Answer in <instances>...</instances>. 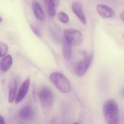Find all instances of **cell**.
<instances>
[{"instance_id": "1", "label": "cell", "mask_w": 124, "mask_h": 124, "mask_svg": "<svg viewBox=\"0 0 124 124\" xmlns=\"http://www.w3.org/2000/svg\"><path fill=\"white\" fill-rule=\"evenodd\" d=\"M103 114L107 124H118L119 111L117 103L113 99H108L103 105Z\"/></svg>"}, {"instance_id": "2", "label": "cell", "mask_w": 124, "mask_h": 124, "mask_svg": "<svg viewBox=\"0 0 124 124\" xmlns=\"http://www.w3.org/2000/svg\"><path fill=\"white\" fill-rule=\"evenodd\" d=\"M50 80L54 87L61 93H67L71 91V87L67 78L60 72H53L49 75Z\"/></svg>"}, {"instance_id": "3", "label": "cell", "mask_w": 124, "mask_h": 124, "mask_svg": "<svg viewBox=\"0 0 124 124\" xmlns=\"http://www.w3.org/2000/svg\"><path fill=\"white\" fill-rule=\"evenodd\" d=\"M38 99L41 105L45 108H49L54 102V94L50 88L43 87L38 92Z\"/></svg>"}, {"instance_id": "4", "label": "cell", "mask_w": 124, "mask_h": 124, "mask_svg": "<svg viewBox=\"0 0 124 124\" xmlns=\"http://www.w3.org/2000/svg\"><path fill=\"white\" fill-rule=\"evenodd\" d=\"M64 39L73 46H79L82 42L83 36L79 30L75 29H67L64 30Z\"/></svg>"}, {"instance_id": "5", "label": "cell", "mask_w": 124, "mask_h": 124, "mask_svg": "<svg viewBox=\"0 0 124 124\" xmlns=\"http://www.w3.org/2000/svg\"><path fill=\"white\" fill-rule=\"evenodd\" d=\"M92 59H93V54H90L89 55L85 57L83 59L79 61L76 63L75 67V73L76 75L78 77H81L84 76L87 70L91 65Z\"/></svg>"}, {"instance_id": "6", "label": "cell", "mask_w": 124, "mask_h": 124, "mask_svg": "<svg viewBox=\"0 0 124 124\" xmlns=\"http://www.w3.org/2000/svg\"><path fill=\"white\" fill-rule=\"evenodd\" d=\"M30 80L29 78L26 79L23 84L21 85L20 88H19V90L18 92V94H17L16 98L15 99V103L16 104H19V102L22 101L23 99L25 98L27 94L28 93L29 88H30Z\"/></svg>"}, {"instance_id": "7", "label": "cell", "mask_w": 124, "mask_h": 124, "mask_svg": "<svg viewBox=\"0 0 124 124\" xmlns=\"http://www.w3.org/2000/svg\"><path fill=\"white\" fill-rule=\"evenodd\" d=\"M96 11L101 17L105 19L111 18L115 15L113 10L105 4H98L96 6Z\"/></svg>"}, {"instance_id": "8", "label": "cell", "mask_w": 124, "mask_h": 124, "mask_svg": "<svg viewBox=\"0 0 124 124\" xmlns=\"http://www.w3.org/2000/svg\"><path fill=\"white\" fill-rule=\"evenodd\" d=\"M71 9L75 15L79 19L80 21L83 24L85 25L87 23V19H86L85 15L84 12L82 5L79 2H74L71 6Z\"/></svg>"}, {"instance_id": "9", "label": "cell", "mask_w": 124, "mask_h": 124, "mask_svg": "<svg viewBox=\"0 0 124 124\" xmlns=\"http://www.w3.org/2000/svg\"><path fill=\"white\" fill-rule=\"evenodd\" d=\"M17 81L15 79H12L9 83V91H8V102L9 103H12L15 101L17 96Z\"/></svg>"}, {"instance_id": "10", "label": "cell", "mask_w": 124, "mask_h": 124, "mask_svg": "<svg viewBox=\"0 0 124 124\" xmlns=\"http://www.w3.org/2000/svg\"><path fill=\"white\" fill-rule=\"evenodd\" d=\"M12 64H13V59L12 56L7 54L6 56L2 58L0 62L1 70L2 72H6L10 69Z\"/></svg>"}, {"instance_id": "11", "label": "cell", "mask_w": 124, "mask_h": 124, "mask_svg": "<svg viewBox=\"0 0 124 124\" xmlns=\"http://www.w3.org/2000/svg\"><path fill=\"white\" fill-rule=\"evenodd\" d=\"M32 8L35 17L39 21H43L45 19V13L41 5L36 1L32 3Z\"/></svg>"}, {"instance_id": "12", "label": "cell", "mask_w": 124, "mask_h": 124, "mask_svg": "<svg viewBox=\"0 0 124 124\" xmlns=\"http://www.w3.org/2000/svg\"><path fill=\"white\" fill-rule=\"evenodd\" d=\"M33 116V110L29 106H25L20 109L18 112V117L22 120H29Z\"/></svg>"}, {"instance_id": "13", "label": "cell", "mask_w": 124, "mask_h": 124, "mask_svg": "<svg viewBox=\"0 0 124 124\" xmlns=\"http://www.w3.org/2000/svg\"><path fill=\"white\" fill-rule=\"evenodd\" d=\"M72 46L71 44L64 38L62 42V54L65 59H70L71 58L72 55Z\"/></svg>"}, {"instance_id": "14", "label": "cell", "mask_w": 124, "mask_h": 124, "mask_svg": "<svg viewBox=\"0 0 124 124\" xmlns=\"http://www.w3.org/2000/svg\"><path fill=\"white\" fill-rule=\"evenodd\" d=\"M46 6L47 12L50 16H54L56 15V6H57V0H44Z\"/></svg>"}, {"instance_id": "15", "label": "cell", "mask_w": 124, "mask_h": 124, "mask_svg": "<svg viewBox=\"0 0 124 124\" xmlns=\"http://www.w3.org/2000/svg\"><path fill=\"white\" fill-rule=\"evenodd\" d=\"M8 48L7 45L3 42H0V56L1 58L6 56L8 53Z\"/></svg>"}, {"instance_id": "16", "label": "cell", "mask_w": 124, "mask_h": 124, "mask_svg": "<svg viewBox=\"0 0 124 124\" xmlns=\"http://www.w3.org/2000/svg\"><path fill=\"white\" fill-rule=\"evenodd\" d=\"M58 18L62 23L64 24H67L69 21V16L65 13L63 12H59L58 13Z\"/></svg>"}, {"instance_id": "17", "label": "cell", "mask_w": 124, "mask_h": 124, "mask_svg": "<svg viewBox=\"0 0 124 124\" xmlns=\"http://www.w3.org/2000/svg\"><path fill=\"white\" fill-rule=\"evenodd\" d=\"M31 29H32L33 31V32L35 33V35H37L38 36H40L39 32V31H38V30L36 29V28L34 27H33V26H31Z\"/></svg>"}, {"instance_id": "18", "label": "cell", "mask_w": 124, "mask_h": 124, "mask_svg": "<svg viewBox=\"0 0 124 124\" xmlns=\"http://www.w3.org/2000/svg\"><path fill=\"white\" fill-rule=\"evenodd\" d=\"M0 124H5V121L2 116H0Z\"/></svg>"}, {"instance_id": "19", "label": "cell", "mask_w": 124, "mask_h": 124, "mask_svg": "<svg viewBox=\"0 0 124 124\" xmlns=\"http://www.w3.org/2000/svg\"><path fill=\"white\" fill-rule=\"evenodd\" d=\"M120 18L124 22V11L120 14Z\"/></svg>"}, {"instance_id": "20", "label": "cell", "mask_w": 124, "mask_h": 124, "mask_svg": "<svg viewBox=\"0 0 124 124\" xmlns=\"http://www.w3.org/2000/svg\"><path fill=\"white\" fill-rule=\"evenodd\" d=\"M121 94L124 97V88H123L122 90V91H121Z\"/></svg>"}, {"instance_id": "21", "label": "cell", "mask_w": 124, "mask_h": 124, "mask_svg": "<svg viewBox=\"0 0 124 124\" xmlns=\"http://www.w3.org/2000/svg\"><path fill=\"white\" fill-rule=\"evenodd\" d=\"M79 124V123H74V124Z\"/></svg>"}]
</instances>
